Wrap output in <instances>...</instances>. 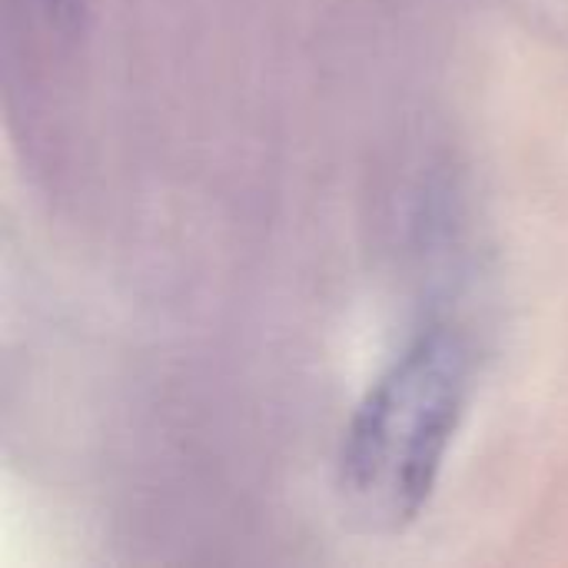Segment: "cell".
I'll use <instances>...</instances> for the list:
<instances>
[{
  "instance_id": "1",
  "label": "cell",
  "mask_w": 568,
  "mask_h": 568,
  "mask_svg": "<svg viewBox=\"0 0 568 568\" xmlns=\"http://www.w3.org/2000/svg\"><path fill=\"white\" fill-rule=\"evenodd\" d=\"M469 339L433 323L376 376L356 403L336 459L346 509L379 532L413 526L443 479L473 403Z\"/></svg>"
},
{
  "instance_id": "2",
  "label": "cell",
  "mask_w": 568,
  "mask_h": 568,
  "mask_svg": "<svg viewBox=\"0 0 568 568\" xmlns=\"http://www.w3.org/2000/svg\"><path fill=\"white\" fill-rule=\"evenodd\" d=\"M37 3L50 17V23H57L60 30L77 27V20L83 17V0H37Z\"/></svg>"
}]
</instances>
